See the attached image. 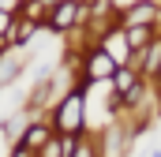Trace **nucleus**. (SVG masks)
<instances>
[{
  "label": "nucleus",
  "instance_id": "f257e3e1",
  "mask_svg": "<svg viewBox=\"0 0 161 157\" xmlns=\"http://www.w3.org/2000/svg\"><path fill=\"white\" fill-rule=\"evenodd\" d=\"M86 78H79V86L53 109V135H79L82 131V109H86Z\"/></svg>",
  "mask_w": 161,
  "mask_h": 157
},
{
  "label": "nucleus",
  "instance_id": "f03ea898",
  "mask_svg": "<svg viewBox=\"0 0 161 157\" xmlns=\"http://www.w3.org/2000/svg\"><path fill=\"white\" fill-rule=\"evenodd\" d=\"M116 68H120V64L109 56V49H94V52L86 56V68H82L86 75H82V78H86V82H97V78H113V71H116Z\"/></svg>",
  "mask_w": 161,
  "mask_h": 157
},
{
  "label": "nucleus",
  "instance_id": "7ed1b4c3",
  "mask_svg": "<svg viewBox=\"0 0 161 157\" xmlns=\"http://www.w3.org/2000/svg\"><path fill=\"white\" fill-rule=\"evenodd\" d=\"M82 19V4L79 0H56V8H53V15H49V26L53 30H68V26H75Z\"/></svg>",
  "mask_w": 161,
  "mask_h": 157
},
{
  "label": "nucleus",
  "instance_id": "20e7f679",
  "mask_svg": "<svg viewBox=\"0 0 161 157\" xmlns=\"http://www.w3.org/2000/svg\"><path fill=\"white\" fill-rule=\"evenodd\" d=\"M124 41H127L131 52H139V49H146L150 41H158V30H154V23H139V26H127V30H124Z\"/></svg>",
  "mask_w": 161,
  "mask_h": 157
},
{
  "label": "nucleus",
  "instance_id": "39448f33",
  "mask_svg": "<svg viewBox=\"0 0 161 157\" xmlns=\"http://www.w3.org/2000/svg\"><path fill=\"white\" fill-rule=\"evenodd\" d=\"M49 138H53V131H49V127H45V123H34V127H26V131H23V135H19V146H23V150H30V154H34V150H41V146H45V142H49Z\"/></svg>",
  "mask_w": 161,
  "mask_h": 157
},
{
  "label": "nucleus",
  "instance_id": "423d86ee",
  "mask_svg": "<svg viewBox=\"0 0 161 157\" xmlns=\"http://www.w3.org/2000/svg\"><path fill=\"white\" fill-rule=\"evenodd\" d=\"M154 19H158V4H154V0L131 4V8H127V15H124V23H127V26H139V23H154Z\"/></svg>",
  "mask_w": 161,
  "mask_h": 157
},
{
  "label": "nucleus",
  "instance_id": "0eeeda50",
  "mask_svg": "<svg viewBox=\"0 0 161 157\" xmlns=\"http://www.w3.org/2000/svg\"><path fill=\"white\" fill-rule=\"evenodd\" d=\"M8 26H11V15H8V11H4V8H0V34H4V30H8Z\"/></svg>",
  "mask_w": 161,
  "mask_h": 157
},
{
  "label": "nucleus",
  "instance_id": "6e6552de",
  "mask_svg": "<svg viewBox=\"0 0 161 157\" xmlns=\"http://www.w3.org/2000/svg\"><path fill=\"white\" fill-rule=\"evenodd\" d=\"M11 157H30V150H23V146H15V150H11Z\"/></svg>",
  "mask_w": 161,
  "mask_h": 157
},
{
  "label": "nucleus",
  "instance_id": "1a4fd4ad",
  "mask_svg": "<svg viewBox=\"0 0 161 157\" xmlns=\"http://www.w3.org/2000/svg\"><path fill=\"white\" fill-rule=\"evenodd\" d=\"M38 4H49V0H38Z\"/></svg>",
  "mask_w": 161,
  "mask_h": 157
},
{
  "label": "nucleus",
  "instance_id": "9d476101",
  "mask_svg": "<svg viewBox=\"0 0 161 157\" xmlns=\"http://www.w3.org/2000/svg\"><path fill=\"white\" fill-rule=\"evenodd\" d=\"M150 157H158V154H150Z\"/></svg>",
  "mask_w": 161,
  "mask_h": 157
},
{
  "label": "nucleus",
  "instance_id": "9b49d317",
  "mask_svg": "<svg viewBox=\"0 0 161 157\" xmlns=\"http://www.w3.org/2000/svg\"><path fill=\"white\" fill-rule=\"evenodd\" d=\"M79 4H82V0H79Z\"/></svg>",
  "mask_w": 161,
  "mask_h": 157
}]
</instances>
